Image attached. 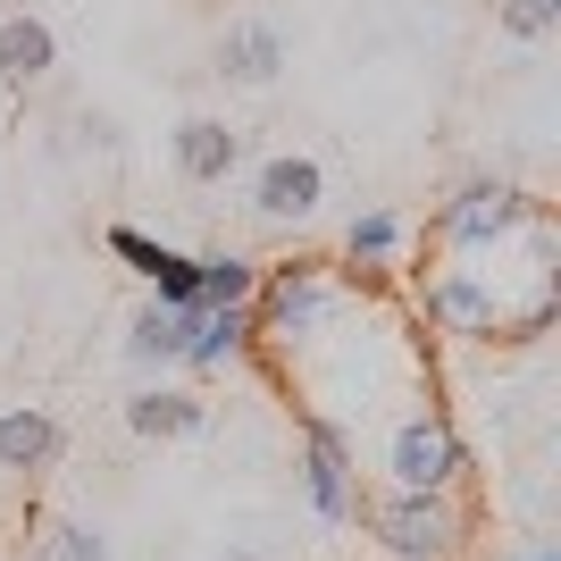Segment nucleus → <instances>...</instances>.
Masks as SVG:
<instances>
[{
    "mask_svg": "<svg viewBox=\"0 0 561 561\" xmlns=\"http://www.w3.org/2000/svg\"><path fill=\"white\" fill-rule=\"evenodd\" d=\"M252 360L285 394L302 436H328L360 486L402 420L445 411L436 402V352H427L420 302L394 285V268H352V260H285L252 285Z\"/></svg>",
    "mask_w": 561,
    "mask_h": 561,
    "instance_id": "obj_1",
    "label": "nucleus"
},
{
    "mask_svg": "<svg viewBox=\"0 0 561 561\" xmlns=\"http://www.w3.org/2000/svg\"><path fill=\"white\" fill-rule=\"evenodd\" d=\"M411 302L427 328L461 335V344H537L561 319L553 210L519 185H461L420 227Z\"/></svg>",
    "mask_w": 561,
    "mask_h": 561,
    "instance_id": "obj_2",
    "label": "nucleus"
},
{
    "mask_svg": "<svg viewBox=\"0 0 561 561\" xmlns=\"http://www.w3.org/2000/svg\"><path fill=\"white\" fill-rule=\"evenodd\" d=\"M352 519L377 537L386 561H453V545L469 537V503L453 494H394V486H360Z\"/></svg>",
    "mask_w": 561,
    "mask_h": 561,
    "instance_id": "obj_3",
    "label": "nucleus"
},
{
    "mask_svg": "<svg viewBox=\"0 0 561 561\" xmlns=\"http://www.w3.org/2000/svg\"><path fill=\"white\" fill-rule=\"evenodd\" d=\"M101 243H110V260H126L168 310H202V260L193 252H176V243H160V234H142V227H110Z\"/></svg>",
    "mask_w": 561,
    "mask_h": 561,
    "instance_id": "obj_4",
    "label": "nucleus"
},
{
    "mask_svg": "<svg viewBox=\"0 0 561 561\" xmlns=\"http://www.w3.org/2000/svg\"><path fill=\"white\" fill-rule=\"evenodd\" d=\"M319 202H328V168L310 151H268L252 168V210L268 227H302V218H319Z\"/></svg>",
    "mask_w": 561,
    "mask_h": 561,
    "instance_id": "obj_5",
    "label": "nucleus"
},
{
    "mask_svg": "<svg viewBox=\"0 0 561 561\" xmlns=\"http://www.w3.org/2000/svg\"><path fill=\"white\" fill-rule=\"evenodd\" d=\"M126 427H135L142 445H185V436L210 427V402L193 394V386H142V394L126 402Z\"/></svg>",
    "mask_w": 561,
    "mask_h": 561,
    "instance_id": "obj_6",
    "label": "nucleus"
},
{
    "mask_svg": "<svg viewBox=\"0 0 561 561\" xmlns=\"http://www.w3.org/2000/svg\"><path fill=\"white\" fill-rule=\"evenodd\" d=\"M218 76H227V84H277L285 76V34L268 18H234L227 34H218Z\"/></svg>",
    "mask_w": 561,
    "mask_h": 561,
    "instance_id": "obj_7",
    "label": "nucleus"
},
{
    "mask_svg": "<svg viewBox=\"0 0 561 561\" xmlns=\"http://www.w3.org/2000/svg\"><path fill=\"white\" fill-rule=\"evenodd\" d=\"M59 453H68V427L50 420L43 402H9V411H0V469L34 478V469H50Z\"/></svg>",
    "mask_w": 561,
    "mask_h": 561,
    "instance_id": "obj_8",
    "label": "nucleus"
},
{
    "mask_svg": "<svg viewBox=\"0 0 561 561\" xmlns=\"http://www.w3.org/2000/svg\"><path fill=\"white\" fill-rule=\"evenodd\" d=\"M302 494L328 528H352V503H360V469L328 445V436H302Z\"/></svg>",
    "mask_w": 561,
    "mask_h": 561,
    "instance_id": "obj_9",
    "label": "nucleus"
},
{
    "mask_svg": "<svg viewBox=\"0 0 561 561\" xmlns=\"http://www.w3.org/2000/svg\"><path fill=\"white\" fill-rule=\"evenodd\" d=\"M234 168H243V135L227 117H185L176 126V176L185 185H227Z\"/></svg>",
    "mask_w": 561,
    "mask_h": 561,
    "instance_id": "obj_10",
    "label": "nucleus"
},
{
    "mask_svg": "<svg viewBox=\"0 0 561 561\" xmlns=\"http://www.w3.org/2000/svg\"><path fill=\"white\" fill-rule=\"evenodd\" d=\"M59 68V34H50L43 18H0V84L9 93H25V84H43V76Z\"/></svg>",
    "mask_w": 561,
    "mask_h": 561,
    "instance_id": "obj_11",
    "label": "nucleus"
},
{
    "mask_svg": "<svg viewBox=\"0 0 561 561\" xmlns=\"http://www.w3.org/2000/svg\"><path fill=\"white\" fill-rule=\"evenodd\" d=\"M243 335H252V310H193V335H185V369L193 377H218L227 360H243Z\"/></svg>",
    "mask_w": 561,
    "mask_h": 561,
    "instance_id": "obj_12",
    "label": "nucleus"
},
{
    "mask_svg": "<svg viewBox=\"0 0 561 561\" xmlns=\"http://www.w3.org/2000/svg\"><path fill=\"white\" fill-rule=\"evenodd\" d=\"M185 335H193V310H135V335H126V360L135 369H185Z\"/></svg>",
    "mask_w": 561,
    "mask_h": 561,
    "instance_id": "obj_13",
    "label": "nucleus"
},
{
    "mask_svg": "<svg viewBox=\"0 0 561 561\" xmlns=\"http://www.w3.org/2000/svg\"><path fill=\"white\" fill-rule=\"evenodd\" d=\"M402 243H411V234H402L394 210H360V218L344 227V260H352V268H394Z\"/></svg>",
    "mask_w": 561,
    "mask_h": 561,
    "instance_id": "obj_14",
    "label": "nucleus"
},
{
    "mask_svg": "<svg viewBox=\"0 0 561 561\" xmlns=\"http://www.w3.org/2000/svg\"><path fill=\"white\" fill-rule=\"evenodd\" d=\"M252 285H260L252 260H234V252H210V260H202V310H234V302H252Z\"/></svg>",
    "mask_w": 561,
    "mask_h": 561,
    "instance_id": "obj_15",
    "label": "nucleus"
},
{
    "mask_svg": "<svg viewBox=\"0 0 561 561\" xmlns=\"http://www.w3.org/2000/svg\"><path fill=\"white\" fill-rule=\"evenodd\" d=\"M494 25H503L512 43H553V34H561V0H503Z\"/></svg>",
    "mask_w": 561,
    "mask_h": 561,
    "instance_id": "obj_16",
    "label": "nucleus"
},
{
    "mask_svg": "<svg viewBox=\"0 0 561 561\" xmlns=\"http://www.w3.org/2000/svg\"><path fill=\"white\" fill-rule=\"evenodd\" d=\"M43 561H110V545H101V528H84V519H59Z\"/></svg>",
    "mask_w": 561,
    "mask_h": 561,
    "instance_id": "obj_17",
    "label": "nucleus"
},
{
    "mask_svg": "<svg viewBox=\"0 0 561 561\" xmlns=\"http://www.w3.org/2000/svg\"><path fill=\"white\" fill-rule=\"evenodd\" d=\"M76 135L93 142V151H117V126H110V117H101V110H84V117H76Z\"/></svg>",
    "mask_w": 561,
    "mask_h": 561,
    "instance_id": "obj_18",
    "label": "nucleus"
},
{
    "mask_svg": "<svg viewBox=\"0 0 561 561\" xmlns=\"http://www.w3.org/2000/svg\"><path fill=\"white\" fill-rule=\"evenodd\" d=\"M218 561H252V553H218Z\"/></svg>",
    "mask_w": 561,
    "mask_h": 561,
    "instance_id": "obj_19",
    "label": "nucleus"
},
{
    "mask_svg": "<svg viewBox=\"0 0 561 561\" xmlns=\"http://www.w3.org/2000/svg\"><path fill=\"white\" fill-rule=\"evenodd\" d=\"M528 561H553V553H528Z\"/></svg>",
    "mask_w": 561,
    "mask_h": 561,
    "instance_id": "obj_20",
    "label": "nucleus"
}]
</instances>
